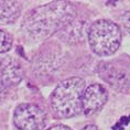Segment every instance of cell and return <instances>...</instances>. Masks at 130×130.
<instances>
[{"label":"cell","mask_w":130,"mask_h":130,"mask_svg":"<svg viewBox=\"0 0 130 130\" xmlns=\"http://www.w3.org/2000/svg\"><path fill=\"white\" fill-rule=\"evenodd\" d=\"M75 17L76 8L72 2H50L29 11L23 19L21 30L27 39L40 42L66 28Z\"/></svg>","instance_id":"cell-1"},{"label":"cell","mask_w":130,"mask_h":130,"mask_svg":"<svg viewBox=\"0 0 130 130\" xmlns=\"http://www.w3.org/2000/svg\"><path fill=\"white\" fill-rule=\"evenodd\" d=\"M85 80L80 77H70L55 87L50 97V105L57 118H72L82 111V97Z\"/></svg>","instance_id":"cell-2"},{"label":"cell","mask_w":130,"mask_h":130,"mask_svg":"<svg viewBox=\"0 0 130 130\" xmlns=\"http://www.w3.org/2000/svg\"><path fill=\"white\" fill-rule=\"evenodd\" d=\"M121 37L119 25L107 19L93 22L87 32L89 46L98 56H109L116 53L121 43Z\"/></svg>","instance_id":"cell-3"},{"label":"cell","mask_w":130,"mask_h":130,"mask_svg":"<svg viewBox=\"0 0 130 130\" xmlns=\"http://www.w3.org/2000/svg\"><path fill=\"white\" fill-rule=\"evenodd\" d=\"M13 122L19 130H42L46 122V115L38 105L20 104L13 112Z\"/></svg>","instance_id":"cell-4"},{"label":"cell","mask_w":130,"mask_h":130,"mask_svg":"<svg viewBox=\"0 0 130 130\" xmlns=\"http://www.w3.org/2000/svg\"><path fill=\"white\" fill-rule=\"evenodd\" d=\"M108 99L105 87L100 84H92L86 87L82 97V111L86 116H92L104 107Z\"/></svg>","instance_id":"cell-5"},{"label":"cell","mask_w":130,"mask_h":130,"mask_svg":"<svg viewBox=\"0 0 130 130\" xmlns=\"http://www.w3.org/2000/svg\"><path fill=\"white\" fill-rule=\"evenodd\" d=\"M23 73L21 66L13 58H4L0 61V78L8 87L18 85L21 82Z\"/></svg>","instance_id":"cell-6"},{"label":"cell","mask_w":130,"mask_h":130,"mask_svg":"<svg viewBox=\"0 0 130 130\" xmlns=\"http://www.w3.org/2000/svg\"><path fill=\"white\" fill-rule=\"evenodd\" d=\"M21 10L22 7L18 1H0V25L14 22Z\"/></svg>","instance_id":"cell-7"},{"label":"cell","mask_w":130,"mask_h":130,"mask_svg":"<svg viewBox=\"0 0 130 130\" xmlns=\"http://www.w3.org/2000/svg\"><path fill=\"white\" fill-rule=\"evenodd\" d=\"M100 76L103 77L105 80H107L110 85L119 87V85H125L127 83L126 78V74L121 72V71L117 70L116 67L111 66V64L109 63H104L100 66L99 70Z\"/></svg>","instance_id":"cell-8"},{"label":"cell","mask_w":130,"mask_h":130,"mask_svg":"<svg viewBox=\"0 0 130 130\" xmlns=\"http://www.w3.org/2000/svg\"><path fill=\"white\" fill-rule=\"evenodd\" d=\"M12 46V38L11 35L4 30L0 29V53H6L10 51Z\"/></svg>","instance_id":"cell-9"},{"label":"cell","mask_w":130,"mask_h":130,"mask_svg":"<svg viewBox=\"0 0 130 130\" xmlns=\"http://www.w3.org/2000/svg\"><path fill=\"white\" fill-rule=\"evenodd\" d=\"M122 21V25L125 28V30L130 34V12H126L121 18Z\"/></svg>","instance_id":"cell-10"},{"label":"cell","mask_w":130,"mask_h":130,"mask_svg":"<svg viewBox=\"0 0 130 130\" xmlns=\"http://www.w3.org/2000/svg\"><path fill=\"white\" fill-rule=\"evenodd\" d=\"M7 89H8V87L5 85V83L0 78V103L5 99L6 94H7Z\"/></svg>","instance_id":"cell-11"},{"label":"cell","mask_w":130,"mask_h":130,"mask_svg":"<svg viewBox=\"0 0 130 130\" xmlns=\"http://www.w3.org/2000/svg\"><path fill=\"white\" fill-rule=\"evenodd\" d=\"M45 130H72V129H71L70 127L64 126V125H55V126H52Z\"/></svg>","instance_id":"cell-12"},{"label":"cell","mask_w":130,"mask_h":130,"mask_svg":"<svg viewBox=\"0 0 130 130\" xmlns=\"http://www.w3.org/2000/svg\"><path fill=\"white\" fill-rule=\"evenodd\" d=\"M82 130H99V128L95 125H87V126L84 127Z\"/></svg>","instance_id":"cell-13"}]
</instances>
